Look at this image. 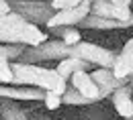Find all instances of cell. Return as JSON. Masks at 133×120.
<instances>
[{"label":"cell","mask_w":133,"mask_h":120,"mask_svg":"<svg viewBox=\"0 0 133 120\" xmlns=\"http://www.w3.org/2000/svg\"><path fill=\"white\" fill-rule=\"evenodd\" d=\"M12 71H15V86H31L45 92H55L59 96H64L66 90L70 87L68 79H64L55 67L49 69L35 63L12 61Z\"/></svg>","instance_id":"6da1fadb"},{"label":"cell","mask_w":133,"mask_h":120,"mask_svg":"<svg viewBox=\"0 0 133 120\" xmlns=\"http://www.w3.org/2000/svg\"><path fill=\"white\" fill-rule=\"evenodd\" d=\"M45 41H49L47 33H43L37 25L25 20L21 14L10 12L0 17V43H23L33 47Z\"/></svg>","instance_id":"7a4b0ae2"},{"label":"cell","mask_w":133,"mask_h":120,"mask_svg":"<svg viewBox=\"0 0 133 120\" xmlns=\"http://www.w3.org/2000/svg\"><path fill=\"white\" fill-rule=\"evenodd\" d=\"M10 6H12V12L21 14L25 20L33 25H39V22L47 25V20L55 14L49 0L47 2L45 0H12Z\"/></svg>","instance_id":"3957f363"},{"label":"cell","mask_w":133,"mask_h":120,"mask_svg":"<svg viewBox=\"0 0 133 120\" xmlns=\"http://www.w3.org/2000/svg\"><path fill=\"white\" fill-rule=\"evenodd\" d=\"M117 51H111V49H104V47H100V45H94V43H78V45H74L72 47V57H82L86 59L88 63H92V65H100V67H111L115 65L117 61Z\"/></svg>","instance_id":"277c9868"},{"label":"cell","mask_w":133,"mask_h":120,"mask_svg":"<svg viewBox=\"0 0 133 120\" xmlns=\"http://www.w3.org/2000/svg\"><path fill=\"white\" fill-rule=\"evenodd\" d=\"M90 10H92V4L84 0L82 4H78V6H74V8L57 10V12L47 20L45 27H47L49 31L51 29H62V27H78L84 18L90 14Z\"/></svg>","instance_id":"5b68a950"},{"label":"cell","mask_w":133,"mask_h":120,"mask_svg":"<svg viewBox=\"0 0 133 120\" xmlns=\"http://www.w3.org/2000/svg\"><path fill=\"white\" fill-rule=\"evenodd\" d=\"M90 75H92V79H94L100 87V100L111 98L115 90H119L121 86H127V84L131 82V79H121V77H117L115 71L111 67H98V69H94Z\"/></svg>","instance_id":"8992f818"},{"label":"cell","mask_w":133,"mask_h":120,"mask_svg":"<svg viewBox=\"0 0 133 120\" xmlns=\"http://www.w3.org/2000/svg\"><path fill=\"white\" fill-rule=\"evenodd\" d=\"M90 14H96V17H104V18H115L121 22H127L133 17V8L131 6H117L111 0H96L92 4V10Z\"/></svg>","instance_id":"52a82bcc"},{"label":"cell","mask_w":133,"mask_h":120,"mask_svg":"<svg viewBox=\"0 0 133 120\" xmlns=\"http://www.w3.org/2000/svg\"><path fill=\"white\" fill-rule=\"evenodd\" d=\"M0 98L8 100H45V90L31 86H15V84H0Z\"/></svg>","instance_id":"ba28073f"},{"label":"cell","mask_w":133,"mask_h":120,"mask_svg":"<svg viewBox=\"0 0 133 120\" xmlns=\"http://www.w3.org/2000/svg\"><path fill=\"white\" fill-rule=\"evenodd\" d=\"M70 86H74L80 94H84L88 100H92L94 104L102 102L100 100V87L98 84L92 79V75L88 71H76L72 77H70Z\"/></svg>","instance_id":"9c48e42d"},{"label":"cell","mask_w":133,"mask_h":120,"mask_svg":"<svg viewBox=\"0 0 133 120\" xmlns=\"http://www.w3.org/2000/svg\"><path fill=\"white\" fill-rule=\"evenodd\" d=\"M111 102H113V108L119 114V118H131L133 116V86H131V82L127 86H121L119 90H115L113 96H111Z\"/></svg>","instance_id":"30bf717a"},{"label":"cell","mask_w":133,"mask_h":120,"mask_svg":"<svg viewBox=\"0 0 133 120\" xmlns=\"http://www.w3.org/2000/svg\"><path fill=\"white\" fill-rule=\"evenodd\" d=\"M113 71H115L117 77H121V79H131L133 77V37L119 51L117 61L113 65Z\"/></svg>","instance_id":"8fae6325"},{"label":"cell","mask_w":133,"mask_h":120,"mask_svg":"<svg viewBox=\"0 0 133 120\" xmlns=\"http://www.w3.org/2000/svg\"><path fill=\"white\" fill-rule=\"evenodd\" d=\"M90 65H92V63H88L82 57H66V59H62V61L55 65V69H57V73H59L64 79L70 82V77H72L76 71H88Z\"/></svg>","instance_id":"7c38bea8"},{"label":"cell","mask_w":133,"mask_h":120,"mask_svg":"<svg viewBox=\"0 0 133 120\" xmlns=\"http://www.w3.org/2000/svg\"><path fill=\"white\" fill-rule=\"evenodd\" d=\"M0 118L2 120H31L25 110H21L17 100H8V98H0Z\"/></svg>","instance_id":"4fadbf2b"},{"label":"cell","mask_w":133,"mask_h":120,"mask_svg":"<svg viewBox=\"0 0 133 120\" xmlns=\"http://www.w3.org/2000/svg\"><path fill=\"white\" fill-rule=\"evenodd\" d=\"M0 84H15V71H12V61L6 55L4 43L0 45Z\"/></svg>","instance_id":"5bb4252c"},{"label":"cell","mask_w":133,"mask_h":120,"mask_svg":"<svg viewBox=\"0 0 133 120\" xmlns=\"http://www.w3.org/2000/svg\"><path fill=\"white\" fill-rule=\"evenodd\" d=\"M62 98H64V104H66V106H92V104H94L92 100H88L84 94H80L74 86L68 87L66 94H64Z\"/></svg>","instance_id":"9a60e30c"},{"label":"cell","mask_w":133,"mask_h":120,"mask_svg":"<svg viewBox=\"0 0 133 120\" xmlns=\"http://www.w3.org/2000/svg\"><path fill=\"white\" fill-rule=\"evenodd\" d=\"M53 31H59L62 35V41L68 43V45H78V43H82V33H80V29L78 27H62V29H53Z\"/></svg>","instance_id":"2e32d148"},{"label":"cell","mask_w":133,"mask_h":120,"mask_svg":"<svg viewBox=\"0 0 133 120\" xmlns=\"http://www.w3.org/2000/svg\"><path fill=\"white\" fill-rule=\"evenodd\" d=\"M43 104H45V108H47L49 112H53V110H57V108L64 104V98H62L59 94H55V92H45Z\"/></svg>","instance_id":"e0dca14e"},{"label":"cell","mask_w":133,"mask_h":120,"mask_svg":"<svg viewBox=\"0 0 133 120\" xmlns=\"http://www.w3.org/2000/svg\"><path fill=\"white\" fill-rule=\"evenodd\" d=\"M49 2L53 6V10L57 12V10H64V8H74V6L82 4L84 0H49Z\"/></svg>","instance_id":"ac0fdd59"},{"label":"cell","mask_w":133,"mask_h":120,"mask_svg":"<svg viewBox=\"0 0 133 120\" xmlns=\"http://www.w3.org/2000/svg\"><path fill=\"white\" fill-rule=\"evenodd\" d=\"M12 12V6H10V2L8 0H0V17H4V14H10Z\"/></svg>","instance_id":"d6986e66"},{"label":"cell","mask_w":133,"mask_h":120,"mask_svg":"<svg viewBox=\"0 0 133 120\" xmlns=\"http://www.w3.org/2000/svg\"><path fill=\"white\" fill-rule=\"evenodd\" d=\"M86 120H107L104 118V112H100V110H92L90 114H88V118Z\"/></svg>","instance_id":"ffe728a7"},{"label":"cell","mask_w":133,"mask_h":120,"mask_svg":"<svg viewBox=\"0 0 133 120\" xmlns=\"http://www.w3.org/2000/svg\"><path fill=\"white\" fill-rule=\"evenodd\" d=\"M117 6H133V0H111Z\"/></svg>","instance_id":"44dd1931"},{"label":"cell","mask_w":133,"mask_h":120,"mask_svg":"<svg viewBox=\"0 0 133 120\" xmlns=\"http://www.w3.org/2000/svg\"><path fill=\"white\" fill-rule=\"evenodd\" d=\"M31 120H53V118H49V116H43V114H39V112H37V114H35Z\"/></svg>","instance_id":"7402d4cb"},{"label":"cell","mask_w":133,"mask_h":120,"mask_svg":"<svg viewBox=\"0 0 133 120\" xmlns=\"http://www.w3.org/2000/svg\"><path fill=\"white\" fill-rule=\"evenodd\" d=\"M127 27H133V17L129 18V20H127V22H125V29H127Z\"/></svg>","instance_id":"603a6c76"},{"label":"cell","mask_w":133,"mask_h":120,"mask_svg":"<svg viewBox=\"0 0 133 120\" xmlns=\"http://www.w3.org/2000/svg\"><path fill=\"white\" fill-rule=\"evenodd\" d=\"M119 120H133V116H131V118H119Z\"/></svg>","instance_id":"cb8c5ba5"}]
</instances>
